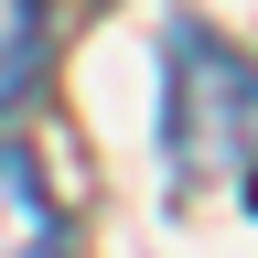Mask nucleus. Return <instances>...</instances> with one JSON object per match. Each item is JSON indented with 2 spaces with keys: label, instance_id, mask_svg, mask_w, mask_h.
Returning <instances> with one entry per match:
<instances>
[{
  "label": "nucleus",
  "instance_id": "obj_3",
  "mask_svg": "<svg viewBox=\"0 0 258 258\" xmlns=\"http://www.w3.org/2000/svg\"><path fill=\"white\" fill-rule=\"evenodd\" d=\"M43 0H0V108H22L32 86H43Z\"/></svg>",
  "mask_w": 258,
  "mask_h": 258
},
{
  "label": "nucleus",
  "instance_id": "obj_1",
  "mask_svg": "<svg viewBox=\"0 0 258 258\" xmlns=\"http://www.w3.org/2000/svg\"><path fill=\"white\" fill-rule=\"evenodd\" d=\"M258 161V76L215 32L172 43V172L183 183H237Z\"/></svg>",
  "mask_w": 258,
  "mask_h": 258
},
{
  "label": "nucleus",
  "instance_id": "obj_2",
  "mask_svg": "<svg viewBox=\"0 0 258 258\" xmlns=\"http://www.w3.org/2000/svg\"><path fill=\"white\" fill-rule=\"evenodd\" d=\"M0 258H76V226L22 140H0Z\"/></svg>",
  "mask_w": 258,
  "mask_h": 258
}]
</instances>
